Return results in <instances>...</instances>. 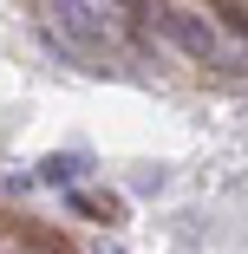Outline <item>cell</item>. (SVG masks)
Returning a JSON list of instances; mask_svg holds the SVG:
<instances>
[{
	"mask_svg": "<svg viewBox=\"0 0 248 254\" xmlns=\"http://www.w3.org/2000/svg\"><path fill=\"white\" fill-rule=\"evenodd\" d=\"M0 254H26V248H13V241H0Z\"/></svg>",
	"mask_w": 248,
	"mask_h": 254,
	"instance_id": "obj_5",
	"label": "cell"
},
{
	"mask_svg": "<svg viewBox=\"0 0 248 254\" xmlns=\"http://www.w3.org/2000/svg\"><path fill=\"white\" fill-rule=\"evenodd\" d=\"M91 170V157L85 150H59V157H46L39 170H33V183H53V189H79V176Z\"/></svg>",
	"mask_w": 248,
	"mask_h": 254,
	"instance_id": "obj_3",
	"label": "cell"
},
{
	"mask_svg": "<svg viewBox=\"0 0 248 254\" xmlns=\"http://www.w3.org/2000/svg\"><path fill=\"white\" fill-rule=\"evenodd\" d=\"M157 26H164V39L176 46L183 59H196V65H222V72H229L235 39H229L203 7H164V13H157Z\"/></svg>",
	"mask_w": 248,
	"mask_h": 254,
	"instance_id": "obj_2",
	"label": "cell"
},
{
	"mask_svg": "<svg viewBox=\"0 0 248 254\" xmlns=\"http://www.w3.org/2000/svg\"><path fill=\"white\" fill-rule=\"evenodd\" d=\"M39 39L72 65H105L124 53V13L111 0H46Z\"/></svg>",
	"mask_w": 248,
	"mask_h": 254,
	"instance_id": "obj_1",
	"label": "cell"
},
{
	"mask_svg": "<svg viewBox=\"0 0 248 254\" xmlns=\"http://www.w3.org/2000/svg\"><path fill=\"white\" fill-rule=\"evenodd\" d=\"M66 202L79 215H98V222H124V195H91V189H66Z\"/></svg>",
	"mask_w": 248,
	"mask_h": 254,
	"instance_id": "obj_4",
	"label": "cell"
},
{
	"mask_svg": "<svg viewBox=\"0 0 248 254\" xmlns=\"http://www.w3.org/2000/svg\"><path fill=\"white\" fill-rule=\"evenodd\" d=\"M98 254H124V248H98Z\"/></svg>",
	"mask_w": 248,
	"mask_h": 254,
	"instance_id": "obj_6",
	"label": "cell"
}]
</instances>
